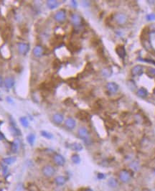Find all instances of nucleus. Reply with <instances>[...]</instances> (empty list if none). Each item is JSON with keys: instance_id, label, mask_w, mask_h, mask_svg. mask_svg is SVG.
<instances>
[{"instance_id": "obj_38", "label": "nucleus", "mask_w": 155, "mask_h": 191, "mask_svg": "<svg viewBox=\"0 0 155 191\" xmlns=\"http://www.w3.org/2000/svg\"><path fill=\"white\" fill-rule=\"evenodd\" d=\"M71 3H72V5L74 7H76L77 4H76V1H72V2H71Z\"/></svg>"}, {"instance_id": "obj_25", "label": "nucleus", "mask_w": 155, "mask_h": 191, "mask_svg": "<svg viewBox=\"0 0 155 191\" xmlns=\"http://www.w3.org/2000/svg\"><path fill=\"white\" fill-rule=\"evenodd\" d=\"M27 140H28V142L32 146L34 143V141H35V135L33 134H30L27 136Z\"/></svg>"}, {"instance_id": "obj_3", "label": "nucleus", "mask_w": 155, "mask_h": 191, "mask_svg": "<svg viewBox=\"0 0 155 191\" xmlns=\"http://www.w3.org/2000/svg\"><path fill=\"white\" fill-rule=\"evenodd\" d=\"M56 172V170L53 167L50 166V165H46L42 168V173L45 177L50 178L53 176Z\"/></svg>"}, {"instance_id": "obj_24", "label": "nucleus", "mask_w": 155, "mask_h": 191, "mask_svg": "<svg viewBox=\"0 0 155 191\" xmlns=\"http://www.w3.org/2000/svg\"><path fill=\"white\" fill-rule=\"evenodd\" d=\"M16 161V158L14 157H10V158H6L3 159V162L5 164H12Z\"/></svg>"}, {"instance_id": "obj_42", "label": "nucleus", "mask_w": 155, "mask_h": 191, "mask_svg": "<svg viewBox=\"0 0 155 191\" xmlns=\"http://www.w3.org/2000/svg\"><path fill=\"white\" fill-rule=\"evenodd\" d=\"M85 191H94V190H91V189H90V188H88V189H86Z\"/></svg>"}, {"instance_id": "obj_29", "label": "nucleus", "mask_w": 155, "mask_h": 191, "mask_svg": "<svg viewBox=\"0 0 155 191\" xmlns=\"http://www.w3.org/2000/svg\"><path fill=\"white\" fill-rule=\"evenodd\" d=\"M102 74H103V76H105V77H108V76H111V71L108 68H104V69L102 70Z\"/></svg>"}, {"instance_id": "obj_31", "label": "nucleus", "mask_w": 155, "mask_h": 191, "mask_svg": "<svg viewBox=\"0 0 155 191\" xmlns=\"http://www.w3.org/2000/svg\"><path fill=\"white\" fill-rule=\"evenodd\" d=\"M11 131L14 135H20V132L19 131V129H17V127H15L14 126H12Z\"/></svg>"}, {"instance_id": "obj_41", "label": "nucleus", "mask_w": 155, "mask_h": 191, "mask_svg": "<svg viewBox=\"0 0 155 191\" xmlns=\"http://www.w3.org/2000/svg\"><path fill=\"white\" fill-rule=\"evenodd\" d=\"M3 84V81H2V77L0 76V86H2V85Z\"/></svg>"}, {"instance_id": "obj_12", "label": "nucleus", "mask_w": 155, "mask_h": 191, "mask_svg": "<svg viewBox=\"0 0 155 191\" xmlns=\"http://www.w3.org/2000/svg\"><path fill=\"white\" fill-rule=\"evenodd\" d=\"M132 73L134 76H141L143 73V67L142 66H136L135 67L133 68Z\"/></svg>"}, {"instance_id": "obj_28", "label": "nucleus", "mask_w": 155, "mask_h": 191, "mask_svg": "<svg viewBox=\"0 0 155 191\" xmlns=\"http://www.w3.org/2000/svg\"><path fill=\"white\" fill-rule=\"evenodd\" d=\"M41 135L42 136L45 137V138H47V139H52L53 137V136H52V134H50V133L46 132V131H42L41 132Z\"/></svg>"}, {"instance_id": "obj_15", "label": "nucleus", "mask_w": 155, "mask_h": 191, "mask_svg": "<svg viewBox=\"0 0 155 191\" xmlns=\"http://www.w3.org/2000/svg\"><path fill=\"white\" fill-rule=\"evenodd\" d=\"M14 83H15L14 79L12 77H8L4 80V86L6 88H11L14 85Z\"/></svg>"}, {"instance_id": "obj_40", "label": "nucleus", "mask_w": 155, "mask_h": 191, "mask_svg": "<svg viewBox=\"0 0 155 191\" xmlns=\"http://www.w3.org/2000/svg\"><path fill=\"white\" fill-rule=\"evenodd\" d=\"M3 139H4V135L0 133V140H3Z\"/></svg>"}, {"instance_id": "obj_4", "label": "nucleus", "mask_w": 155, "mask_h": 191, "mask_svg": "<svg viewBox=\"0 0 155 191\" xmlns=\"http://www.w3.org/2000/svg\"><path fill=\"white\" fill-rule=\"evenodd\" d=\"M119 178H120L122 182L126 183V182H128L131 179V174L128 171L126 170H124L121 171V172H120Z\"/></svg>"}, {"instance_id": "obj_8", "label": "nucleus", "mask_w": 155, "mask_h": 191, "mask_svg": "<svg viewBox=\"0 0 155 191\" xmlns=\"http://www.w3.org/2000/svg\"><path fill=\"white\" fill-rule=\"evenodd\" d=\"M116 52L118 54V56L122 59H124V58L126 57V50L123 45H118L116 48Z\"/></svg>"}, {"instance_id": "obj_39", "label": "nucleus", "mask_w": 155, "mask_h": 191, "mask_svg": "<svg viewBox=\"0 0 155 191\" xmlns=\"http://www.w3.org/2000/svg\"><path fill=\"white\" fill-rule=\"evenodd\" d=\"M6 99H7V101H9V102H10V103H13V101H12L11 98H10V97H7V98H6Z\"/></svg>"}, {"instance_id": "obj_22", "label": "nucleus", "mask_w": 155, "mask_h": 191, "mask_svg": "<svg viewBox=\"0 0 155 191\" xmlns=\"http://www.w3.org/2000/svg\"><path fill=\"white\" fill-rule=\"evenodd\" d=\"M137 94H138L139 97L144 98H146L148 96V91L146 90V89H145L144 88H141L137 91Z\"/></svg>"}, {"instance_id": "obj_14", "label": "nucleus", "mask_w": 155, "mask_h": 191, "mask_svg": "<svg viewBox=\"0 0 155 191\" xmlns=\"http://www.w3.org/2000/svg\"><path fill=\"white\" fill-rule=\"evenodd\" d=\"M63 118H64L63 115L61 114H59V113L54 114L53 116H52L53 122L57 124H60L62 122V121H63Z\"/></svg>"}, {"instance_id": "obj_36", "label": "nucleus", "mask_w": 155, "mask_h": 191, "mask_svg": "<svg viewBox=\"0 0 155 191\" xmlns=\"http://www.w3.org/2000/svg\"><path fill=\"white\" fill-rule=\"evenodd\" d=\"M97 178H98L99 180H102V179H104V178H105V175L104 174H102V173H98V175H97Z\"/></svg>"}, {"instance_id": "obj_23", "label": "nucleus", "mask_w": 155, "mask_h": 191, "mask_svg": "<svg viewBox=\"0 0 155 191\" xmlns=\"http://www.w3.org/2000/svg\"><path fill=\"white\" fill-rule=\"evenodd\" d=\"M108 185L109 186L110 188H116V187L118 186V182H117V181L115 178H111L108 181Z\"/></svg>"}, {"instance_id": "obj_1", "label": "nucleus", "mask_w": 155, "mask_h": 191, "mask_svg": "<svg viewBox=\"0 0 155 191\" xmlns=\"http://www.w3.org/2000/svg\"><path fill=\"white\" fill-rule=\"evenodd\" d=\"M78 135H79V136H80L82 140H83V141H84L87 144H88L90 142L89 132L86 128H85V127H81V128H80L79 130H78Z\"/></svg>"}, {"instance_id": "obj_30", "label": "nucleus", "mask_w": 155, "mask_h": 191, "mask_svg": "<svg viewBox=\"0 0 155 191\" xmlns=\"http://www.w3.org/2000/svg\"><path fill=\"white\" fill-rule=\"evenodd\" d=\"M60 60H58V59H56L53 62H52V67L54 69H58V68H60Z\"/></svg>"}, {"instance_id": "obj_2", "label": "nucleus", "mask_w": 155, "mask_h": 191, "mask_svg": "<svg viewBox=\"0 0 155 191\" xmlns=\"http://www.w3.org/2000/svg\"><path fill=\"white\" fill-rule=\"evenodd\" d=\"M114 20L116 22L117 24L122 25L124 24L127 21V17L126 14H123V13H117L114 16Z\"/></svg>"}, {"instance_id": "obj_7", "label": "nucleus", "mask_w": 155, "mask_h": 191, "mask_svg": "<svg viewBox=\"0 0 155 191\" xmlns=\"http://www.w3.org/2000/svg\"><path fill=\"white\" fill-rule=\"evenodd\" d=\"M106 88L111 94H115L118 90V86L116 84V83L110 82V83H108L106 85Z\"/></svg>"}, {"instance_id": "obj_18", "label": "nucleus", "mask_w": 155, "mask_h": 191, "mask_svg": "<svg viewBox=\"0 0 155 191\" xmlns=\"http://www.w3.org/2000/svg\"><path fill=\"white\" fill-rule=\"evenodd\" d=\"M59 5V3L58 1L56 0H48L47 1V6L50 8V10H54Z\"/></svg>"}, {"instance_id": "obj_21", "label": "nucleus", "mask_w": 155, "mask_h": 191, "mask_svg": "<svg viewBox=\"0 0 155 191\" xmlns=\"http://www.w3.org/2000/svg\"><path fill=\"white\" fill-rule=\"evenodd\" d=\"M70 147L72 149V150L74 151H81L83 150V146L80 144L79 143H77V142H75V143H72L70 145Z\"/></svg>"}, {"instance_id": "obj_26", "label": "nucleus", "mask_w": 155, "mask_h": 191, "mask_svg": "<svg viewBox=\"0 0 155 191\" xmlns=\"http://www.w3.org/2000/svg\"><path fill=\"white\" fill-rule=\"evenodd\" d=\"M20 123L22 124V125L24 127H28L29 126V122H28V119L26 117H24V116L21 117L20 118Z\"/></svg>"}, {"instance_id": "obj_27", "label": "nucleus", "mask_w": 155, "mask_h": 191, "mask_svg": "<svg viewBox=\"0 0 155 191\" xmlns=\"http://www.w3.org/2000/svg\"><path fill=\"white\" fill-rule=\"evenodd\" d=\"M71 160H72V162L75 163V164H79L80 162V156L78 154H73L71 158Z\"/></svg>"}, {"instance_id": "obj_5", "label": "nucleus", "mask_w": 155, "mask_h": 191, "mask_svg": "<svg viewBox=\"0 0 155 191\" xmlns=\"http://www.w3.org/2000/svg\"><path fill=\"white\" fill-rule=\"evenodd\" d=\"M66 14L65 10H60L58 11L55 14V20L58 22H63L66 20Z\"/></svg>"}, {"instance_id": "obj_9", "label": "nucleus", "mask_w": 155, "mask_h": 191, "mask_svg": "<svg viewBox=\"0 0 155 191\" xmlns=\"http://www.w3.org/2000/svg\"><path fill=\"white\" fill-rule=\"evenodd\" d=\"M54 161L59 166H63L66 163L65 158L59 154H57L54 156Z\"/></svg>"}, {"instance_id": "obj_20", "label": "nucleus", "mask_w": 155, "mask_h": 191, "mask_svg": "<svg viewBox=\"0 0 155 191\" xmlns=\"http://www.w3.org/2000/svg\"><path fill=\"white\" fill-rule=\"evenodd\" d=\"M78 118L83 121H87L89 118V115L88 113H86V112L81 111L78 114Z\"/></svg>"}, {"instance_id": "obj_10", "label": "nucleus", "mask_w": 155, "mask_h": 191, "mask_svg": "<svg viewBox=\"0 0 155 191\" xmlns=\"http://www.w3.org/2000/svg\"><path fill=\"white\" fill-rule=\"evenodd\" d=\"M65 124H66V126L67 128H68L69 129H73L76 126V122L74 118L70 117V118H67L66 122H65Z\"/></svg>"}, {"instance_id": "obj_13", "label": "nucleus", "mask_w": 155, "mask_h": 191, "mask_svg": "<svg viewBox=\"0 0 155 191\" xmlns=\"http://www.w3.org/2000/svg\"><path fill=\"white\" fill-rule=\"evenodd\" d=\"M71 22L76 26H79L81 23V17L77 14H73L71 16Z\"/></svg>"}, {"instance_id": "obj_43", "label": "nucleus", "mask_w": 155, "mask_h": 191, "mask_svg": "<svg viewBox=\"0 0 155 191\" xmlns=\"http://www.w3.org/2000/svg\"><path fill=\"white\" fill-rule=\"evenodd\" d=\"M154 94H155V89H154Z\"/></svg>"}, {"instance_id": "obj_32", "label": "nucleus", "mask_w": 155, "mask_h": 191, "mask_svg": "<svg viewBox=\"0 0 155 191\" xmlns=\"http://www.w3.org/2000/svg\"><path fill=\"white\" fill-rule=\"evenodd\" d=\"M130 166H131V168H132V169H134L135 171L138 170V162H132L131 164H130Z\"/></svg>"}, {"instance_id": "obj_17", "label": "nucleus", "mask_w": 155, "mask_h": 191, "mask_svg": "<svg viewBox=\"0 0 155 191\" xmlns=\"http://www.w3.org/2000/svg\"><path fill=\"white\" fill-rule=\"evenodd\" d=\"M68 85H69L71 88H74V89H77L78 88V86H79L78 81L77 79H76V78L68 79Z\"/></svg>"}, {"instance_id": "obj_11", "label": "nucleus", "mask_w": 155, "mask_h": 191, "mask_svg": "<svg viewBox=\"0 0 155 191\" xmlns=\"http://www.w3.org/2000/svg\"><path fill=\"white\" fill-rule=\"evenodd\" d=\"M43 52H44L43 48L42 46H40V45H37L34 48L33 55L36 58H40V57H41L42 56Z\"/></svg>"}, {"instance_id": "obj_37", "label": "nucleus", "mask_w": 155, "mask_h": 191, "mask_svg": "<svg viewBox=\"0 0 155 191\" xmlns=\"http://www.w3.org/2000/svg\"><path fill=\"white\" fill-rule=\"evenodd\" d=\"M2 170H3V174H6V172H7V168L6 167V166H4L3 165V167H2Z\"/></svg>"}, {"instance_id": "obj_19", "label": "nucleus", "mask_w": 155, "mask_h": 191, "mask_svg": "<svg viewBox=\"0 0 155 191\" xmlns=\"http://www.w3.org/2000/svg\"><path fill=\"white\" fill-rule=\"evenodd\" d=\"M55 182L58 186H63L66 182V178L63 176H58L55 179Z\"/></svg>"}, {"instance_id": "obj_34", "label": "nucleus", "mask_w": 155, "mask_h": 191, "mask_svg": "<svg viewBox=\"0 0 155 191\" xmlns=\"http://www.w3.org/2000/svg\"><path fill=\"white\" fill-rule=\"evenodd\" d=\"M149 73L151 76H155V68H149Z\"/></svg>"}, {"instance_id": "obj_35", "label": "nucleus", "mask_w": 155, "mask_h": 191, "mask_svg": "<svg viewBox=\"0 0 155 191\" xmlns=\"http://www.w3.org/2000/svg\"><path fill=\"white\" fill-rule=\"evenodd\" d=\"M149 31L150 32H155V24H151L149 27Z\"/></svg>"}, {"instance_id": "obj_33", "label": "nucleus", "mask_w": 155, "mask_h": 191, "mask_svg": "<svg viewBox=\"0 0 155 191\" xmlns=\"http://www.w3.org/2000/svg\"><path fill=\"white\" fill-rule=\"evenodd\" d=\"M146 20L149 21L152 20H155V14H150L148 15H146Z\"/></svg>"}, {"instance_id": "obj_6", "label": "nucleus", "mask_w": 155, "mask_h": 191, "mask_svg": "<svg viewBox=\"0 0 155 191\" xmlns=\"http://www.w3.org/2000/svg\"><path fill=\"white\" fill-rule=\"evenodd\" d=\"M30 50V45L27 43H18V51L21 55H26Z\"/></svg>"}, {"instance_id": "obj_16", "label": "nucleus", "mask_w": 155, "mask_h": 191, "mask_svg": "<svg viewBox=\"0 0 155 191\" xmlns=\"http://www.w3.org/2000/svg\"><path fill=\"white\" fill-rule=\"evenodd\" d=\"M20 140H15L12 142V152H13V153H17L18 150H19V148H20Z\"/></svg>"}]
</instances>
